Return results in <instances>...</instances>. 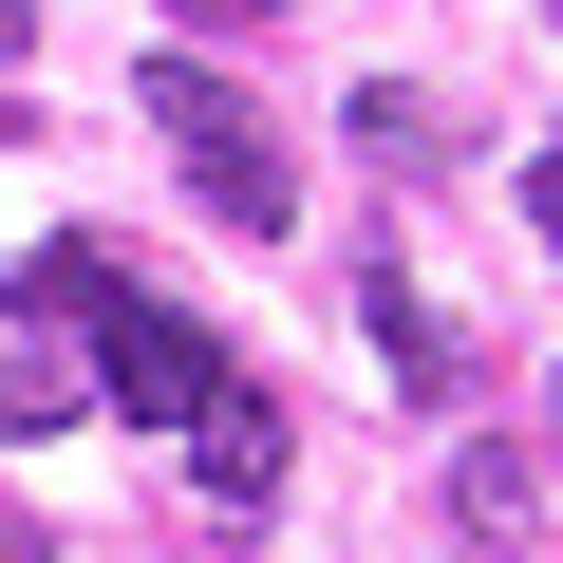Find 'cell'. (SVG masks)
Wrapping results in <instances>:
<instances>
[{"mask_svg":"<svg viewBox=\"0 0 563 563\" xmlns=\"http://www.w3.org/2000/svg\"><path fill=\"white\" fill-rule=\"evenodd\" d=\"M169 20H282V0H169Z\"/></svg>","mask_w":563,"mask_h":563,"instance_id":"cell-7","label":"cell"},{"mask_svg":"<svg viewBox=\"0 0 563 563\" xmlns=\"http://www.w3.org/2000/svg\"><path fill=\"white\" fill-rule=\"evenodd\" d=\"M76 376H95V413H132V432H188V413L225 395V339H207V320H169V301H113Z\"/></svg>","mask_w":563,"mask_h":563,"instance_id":"cell-2","label":"cell"},{"mask_svg":"<svg viewBox=\"0 0 563 563\" xmlns=\"http://www.w3.org/2000/svg\"><path fill=\"white\" fill-rule=\"evenodd\" d=\"M113 301H132V282H113V244H95V225H57V244H20V320H38V339H95Z\"/></svg>","mask_w":563,"mask_h":563,"instance_id":"cell-4","label":"cell"},{"mask_svg":"<svg viewBox=\"0 0 563 563\" xmlns=\"http://www.w3.org/2000/svg\"><path fill=\"white\" fill-rule=\"evenodd\" d=\"M188 470H207V507H282V413L225 376V395L188 413Z\"/></svg>","mask_w":563,"mask_h":563,"instance_id":"cell-3","label":"cell"},{"mask_svg":"<svg viewBox=\"0 0 563 563\" xmlns=\"http://www.w3.org/2000/svg\"><path fill=\"white\" fill-rule=\"evenodd\" d=\"M526 225H544V244H563V151H544V169H526Z\"/></svg>","mask_w":563,"mask_h":563,"instance_id":"cell-6","label":"cell"},{"mask_svg":"<svg viewBox=\"0 0 563 563\" xmlns=\"http://www.w3.org/2000/svg\"><path fill=\"white\" fill-rule=\"evenodd\" d=\"M76 413H95L76 357H0V451H38V432H76Z\"/></svg>","mask_w":563,"mask_h":563,"instance_id":"cell-5","label":"cell"},{"mask_svg":"<svg viewBox=\"0 0 563 563\" xmlns=\"http://www.w3.org/2000/svg\"><path fill=\"white\" fill-rule=\"evenodd\" d=\"M132 113L169 132V169H188V207H207V225H282V207H301V169H282V132H263V113H244L225 76H188V57H169V76H151Z\"/></svg>","mask_w":563,"mask_h":563,"instance_id":"cell-1","label":"cell"}]
</instances>
